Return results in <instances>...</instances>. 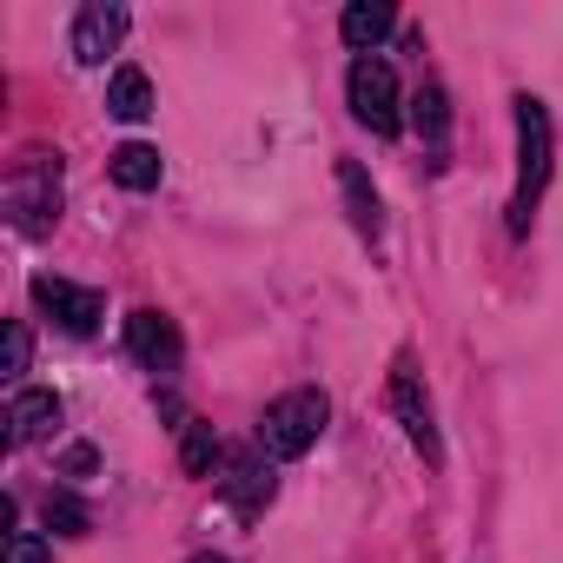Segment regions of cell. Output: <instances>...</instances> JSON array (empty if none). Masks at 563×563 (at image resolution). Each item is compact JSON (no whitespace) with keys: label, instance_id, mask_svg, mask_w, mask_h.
<instances>
[{"label":"cell","instance_id":"1","mask_svg":"<svg viewBox=\"0 0 563 563\" xmlns=\"http://www.w3.org/2000/svg\"><path fill=\"white\" fill-rule=\"evenodd\" d=\"M325 424H332V405H325V391H286V398H272L265 405V418H258V451L265 457H306L319 438H325Z\"/></svg>","mask_w":563,"mask_h":563},{"label":"cell","instance_id":"2","mask_svg":"<svg viewBox=\"0 0 563 563\" xmlns=\"http://www.w3.org/2000/svg\"><path fill=\"white\" fill-rule=\"evenodd\" d=\"M517 192H510V232H530V212L543 199V179H550V113L543 100L517 93Z\"/></svg>","mask_w":563,"mask_h":563},{"label":"cell","instance_id":"3","mask_svg":"<svg viewBox=\"0 0 563 563\" xmlns=\"http://www.w3.org/2000/svg\"><path fill=\"white\" fill-rule=\"evenodd\" d=\"M8 206L21 232H47L60 219V153H27L8 179Z\"/></svg>","mask_w":563,"mask_h":563},{"label":"cell","instance_id":"4","mask_svg":"<svg viewBox=\"0 0 563 563\" xmlns=\"http://www.w3.org/2000/svg\"><path fill=\"white\" fill-rule=\"evenodd\" d=\"M345 93H352V113H358V126H372L378 140H391V133L405 126V113H398V74H391L378 54L352 60V74H345Z\"/></svg>","mask_w":563,"mask_h":563},{"label":"cell","instance_id":"5","mask_svg":"<svg viewBox=\"0 0 563 563\" xmlns=\"http://www.w3.org/2000/svg\"><path fill=\"white\" fill-rule=\"evenodd\" d=\"M34 306H41L67 339H93L100 319H107V299H100L93 286H74V278H54V272L34 278Z\"/></svg>","mask_w":563,"mask_h":563},{"label":"cell","instance_id":"6","mask_svg":"<svg viewBox=\"0 0 563 563\" xmlns=\"http://www.w3.org/2000/svg\"><path fill=\"white\" fill-rule=\"evenodd\" d=\"M126 352L146 365V372H179V325L166 319V312H153V306H140L133 319H126Z\"/></svg>","mask_w":563,"mask_h":563},{"label":"cell","instance_id":"7","mask_svg":"<svg viewBox=\"0 0 563 563\" xmlns=\"http://www.w3.org/2000/svg\"><path fill=\"white\" fill-rule=\"evenodd\" d=\"M219 497L239 510V517H258L272 504V471H265V451H232L225 471H219Z\"/></svg>","mask_w":563,"mask_h":563},{"label":"cell","instance_id":"8","mask_svg":"<svg viewBox=\"0 0 563 563\" xmlns=\"http://www.w3.org/2000/svg\"><path fill=\"white\" fill-rule=\"evenodd\" d=\"M391 411L405 418V438L438 464L444 457V444H438V424H431V398H424V385H418V372L411 365H398V378H391Z\"/></svg>","mask_w":563,"mask_h":563},{"label":"cell","instance_id":"9","mask_svg":"<svg viewBox=\"0 0 563 563\" xmlns=\"http://www.w3.org/2000/svg\"><path fill=\"white\" fill-rule=\"evenodd\" d=\"M120 34H126V14L120 8H87L74 21V60L80 67H107V54L120 47Z\"/></svg>","mask_w":563,"mask_h":563},{"label":"cell","instance_id":"10","mask_svg":"<svg viewBox=\"0 0 563 563\" xmlns=\"http://www.w3.org/2000/svg\"><path fill=\"white\" fill-rule=\"evenodd\" d=\"M54 424H60V398L54 391H21L14 411H8V438L14 444H41V438H54Z\"/></svg>","mask_w":563,"mask_h":563},{"label":"cell","instance_id":"11","mask_svg":"<svg viewBox=\"0 0 563 563\" xmlns=\"http://www.w3.org/2000/svg\"><path fill=\"white\" fill-rule=\"evenodd\" d=\"M391 27H398V14H391V8H378V0H352V8H345V21H339L345 47H352L358 60H365V54H372V47L391 34Z\"/></svg>","mask_w":563,"mask_h":563},{"label":"cell","instance_id":"12","mask_svg":"<svg viewBox=\"0 0 563 563\" xmlns=\"http://www.w3.org/2000/svg\"><path fill=\"white\" fill-rule=\"evenodd\" d=\"M107 113L126 120V126H140V120L153 113V80H146L140 67H113V80H107Z\"/></svg>","mask_w":563,"mask_h":563},{"label":"cell","instance_id":"13","mask_svg":"<svg viewBox=\"0 0 563 563\" xmlns=\"http://www.w3.org/2000/svg\"><path fill=\"white\" fill-rule=\"evenodd\" d=\"M107 166H113V186H126V192H153V186H159V173H166L159 146H146V140H126Z\"/></svg>","mask_w":563,"mask_h":563},{"label":"cell","instance_id":"14","mask_svg":"<svg viewBox=\"0 0 563 563\" xmlns=\"http://www.w3.org/2000/svg\"><path fill=\"white\" fill-rule=\"evenodd\" d=\"M339 186H345V199H352V225L372 239V232H378V192L365 186V166H358V159H345V166H339Z\"/></svg>","mask_w":563,"mask_h":563},{"label":"cell","instance_id":"15","mask_svg":"<svg viewBox=\"0 0 563 563\" xmlns=\"http://www.w3.org/2000/svg\"><path fill=\"white\" fill-rule=\"evenodd\" d=\"M411 126H418L431 146H444V133H451V113H444V87H418V100H411Z\"/></svg>","mask_w":563,"mask_h":563},{"label":"cell","instance_id":"16","mask_svg":"<svg viewBox=\"0 0 563 563\" xmlns=\"http://www.w3.org/2000/svg\"><path fill=\"white\" fill-rule=\"evenodd\" d=\"M179 464H186L192 477H206V471L219 464V438H212V424L186 418V438H179Z\"/></svg>","mask_w":563,"mask_h":563},{"label":"cell","instance_id":"17","mask_svg":"<svg viewBox=\"0 0 563 563\" xmlns=\"http://www.w3.org/2000/svg\"><path fill=\"white\" fill-rule=\"evenodd\" d=\"M47 530H60V537H87L93 517H87V504H80L74 490H54V497H47Z\"/></svg>","mask_w":563,"mask_h":563},{"label":"cell","instance_id":"18","mask_svg":"<svg viewBox=\"0 0 563 563\" xmlns=\"http://www.w3.org/2000/svg\"><path fill=\"white\" fill-rule=\"evenodd\" d=\"M8 563H47V537L14 530V537H8Z\"/></svg>","mask_w":563,"mask_h":563},{"label":"cell","instance_id":"19","mask_svg":"<svg viewBox=\"0 0 563 563\" xmlns=\"http://www.w3.org/2000/svg\"><path fill=\"white\" fill-rule=\"evenodd\" d=\"M21 372H27V325L14 319L8 325V378H21Z\"/></svg>","mask_w":563,"mask_h":563},{"label":"cell","instance_id":"20","mask_svg":"<svg viewBox=\"0 0 563 563\" xmlns=\"http://www.w3.org/2000/svg\"><path fill=\"white\" fill-rule=\"evenodd\" d=\"M67 471H74V477H87V471H93V451H87V444H74V451H67Z\"/></svg>","mask_w":563,"mask_h":563},{"label":"cell","instance_id":"21","mask_svg":"<svg viewBox=\"0 0 563 563\" xmlns=\"http://www.w3.org/2000/svg\"><path fill=\"white\" fill-rule=\"evenodd\" d=\"M192 563H225V556H192Z\"/></svg>","mask_w":563,"mask_h":563}]
</instances>
